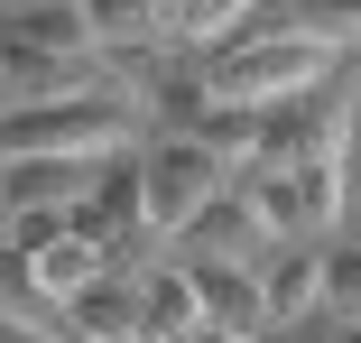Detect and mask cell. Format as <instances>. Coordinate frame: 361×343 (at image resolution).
<instances>
[{
  "label": "cell",
  "mask_w": 361,
  "mask_h": 343,
  "mask_svg": "<svg viewBox=\"0 0 361 343\" xmlns=\"http://www.w3.org/2000/svg\"><path fill=\"white\" fill-rule=\"evenodd\" d=\"M139 140L130 84H75V93H19L0 102V158H111Z\"/></svg>",
  "instance_id": "1"
},
{
  "label": "cell",
  "mask_w": 361,
  "mask_h": 343,
  "mask_svg": "<svg viewBox=\"0 0 361 343\" xmlns=\"http://www.w3.org/2000/svg\"><path fill=\"white\" fill-rule=\"evenodd\" d=\"M195 75L213 102H278V93H306L334 75V37L306 28V19H278V28H232L223 47H204L195 56Z\"/></svg>",
  "instance_id": "2"
},
{
  "label": "cell",
  "mask_w": 361,
  "mask_h": 343,
  "mask_svg": "<svg viewBox=\"0 0 361 343\" xmlns=\"http://www.w3.org/2000/svg\"><path fill=\"white\" fill-rule=\"evenodd\" d=\"M250 214L269 223V241H315L324 223H343V158H297V167H241Z\"/></svg>",
  "instance_id": "3"
},
{
  "label": "cell",
  "mask_w": 361,
  "mask_h": 343,
  "mask_svg": "<svg viewBox=\"0 0 361 343\" xmlns=\"http://www.w3.org/2000/svg\"><path fill=\"white\" fill-rule=\"evenodd\" d=\"M223 186H232V167L213 158L195 130H158V140L139 149V195H149V232L158 241H176L195 223V204H213Z\"/></svg>",
  "instance_id": "4"
},
{
  "label": "cell",
  "mask_w": 361,
  "mask_h": 343,
  "mask_svg": "<svg viewBox=\"0 0 361 343\" xmlns=\"http://www.w3.org/2000/svg\"><path fill=\"white\" fill-rule=\"evenodd\" d=\"M75 223H84L111 260H130V251H149V241H158V232H149V195H139V149L93 158V186L75 195Z\"/></svg>",
  "instance_id": "5"
},
{
  "label": "cell",
  "mask_w": 361,
  "mask_h": 343,
  "mask_svg": "<svg viewBox=\"0 0 361 343\" xmlns=\"http://www.w3.org/2000/svg\"><path fill=\"white\" fill-rule=\"evenodd\" d=\"M56 334L65 343H130L139 334V269L130 260H102L93 279L56 306Z\"/></svg>",
  "instance_id": "6"
},
{
  "label": "cell",
  "mask_w": 361,
  "mask_h": 343,
  "mask_svg": "<svg viewBox=\"0 0 361 343\" xmlns=\"http://www.w3.org/2000/svg\"><path fill=\"white\" fill-rule=\"evenodd\" d=\"M185 279H195V306H204V325H223V334H278L269 325V288H259V269L250 260H176Z\"/></svg>",
  "instance_id": "7"
},
{
  "label": "cell",
  "mask_w": 361,
  "mask_h": 343,
  "mask_svg": "<svg viewBox=\"0 0 361 343\" xmlns=\"http://www.w3.org/2000/svg\"><path fill=\"white\" fill-rule=\"evenodd\" d=\"M176 241H185L195 260H250V269H269V251H278L269 223L250 214V195H241V186H223L213 204H195V223H185Z\"/></svg>",
  "instance_id": "8"
},
{
  "label": "cell",
  "mask_w": 361,
  "mask_h": 343,
  "mask_svg": "<svg viewBox=\"0 0 361 343\" xmlns=\"http://www.w3.org/2000/svg\"><path fill=\"white\" fill-rule=\"evenodd\" d=\"M93 158H0V223L10 214H75Z\"/></svg>",
  "instance_id": "9"
},
{
  "label": "cell",
  "mask_w": 361,
  "mask_h": 343,
  "mask_svg": "<svg viewBox=\"0 0 361 343\" xmlns=\"http://www.w3.org/2000/svg\"><path fill=\"white\" fill-rule=\"evenodd\" d=\"M195 325H204V306H195V279L176 260H158V269H139V334L130 343H195Z\"/></svg>",
  "instance_id": "10"
},
{
  "label": "cell",
  "mask_w": 361,
  "mask_h": 343,
  "mask_svg": "<svg viewBox=\"0 0 361 343\" xmlns=\"http://www.w3.org/2000/svg\"><path fill=\"white\" fill-rule=\"evenodd\" d=\"M259 288H269V325H306L324 306V251L315 241H278L269 269H259Z\"/></svg>",
  "instance_id": "11"
},
{
  "label": "cell",
  "mask_w": 361,
  "mask_h": 343,
  "mask_svg": "<svg viewBox=\"0 0 361 343\" xmlns=\"http://www.w3.org/2000/svg\"><path fill=\"white\" fill-rule=\"evenodd\" d=\"M102 56H149L158 47V0H75Z\"/></svg>",
  "instance_id": "12"
},
{
  "label": "cell",
  "mask_w": 361,
  "mask_h": 343,
  "mask_svg": "<svg viewBox=\"0 0 361 343\" xmlns=\"http://www.w3.org/2000/svg\"><path fill=\"white\" fill-rule=\"evenodd\" d=\"M259 0H158V28L185 37V47H223L232 28H250Z\"/></svg>",
  "instance_id": "13"
},
{
  "label": "cell",
  "mask_w": 361,
  "mask_h": 343,
  "mask_svg": "<svg viewBox=\"0 0 361 343\" xmlns=\"http://www.w3.org/2000/svg\"><path fill=\"white\" fill-rule=\"evenodd\" d=\"M195 140H204L213 158H223V167L241 176V167L259 158V102H213V112L195 121Z\"/></svg>",
  "instance_id": "14"
},
{
  "label": "cell",
  "mask_w": 361,
  "mask_h": 343,
  "mask_svg": "<svg viewBox=\"0 0 361 343\" xmlns=\"http://www.w3.org/2000/svg\"><path fill=\"white\" fill-rule=\"evenodd\" d=\"M324 306H334V315H361V241L324 251Z\"/></svg>",
  "instance_id": "15"
},
{
  "label": "cell",
  "mask_w": 361,
  "mask_h": 343,
  "mask_svg": "<svg viewBox=\"0 0 361 343\" xmlns=\"http://www.w3.org/2000/svg\"><path fill=\"white\" fill-rule=\"evenodd\" d=\"M343 195L361 204V75H352V102H343Z\"/></svg>",
  "instance_id": "16"
},
{
  "label": "cell",
  "mask_w": 361,
  "mask_h": 343,
  "mask_svg": "<svg viewBox=\"0 0 361 343\" xmlns=\"http://www.w3.org/2000/svg\"><path fill=\"white\" fill-rule=\"evenodd\" d=\"M306 28H324V37H361V0H306Z\"/></svg>",
  "instance_id": "17"
},
{
  "label": "cell",
  "mask_w": 361,
  "mask_h": 343,
  "mask_svg": "<svg viewBox=\"0 0 361 343\" xmlns=\"http://www.w3.org/2000/svg\"><path fill=\"white\" fill-rule=\"evenodd\" d=\"M195 343H259V334H223V325H195Z\"/></svg>",
  "instance_id": "18"
},
{
  "label": "cell",
  "mask_w": 361,
  "mask_h": 343,
  "mask_svg": "<svg viewBox=\"0 0 361 343\" xmlns=\"http://www.w3.org/2000/svg\"><path fill=\"white\" fill-rule=\"evenodd\" d=\"M343 343H361V315H343Z\"/></svg>",
  "instance_id": "19"
},
{
  "label": "cell",
  "mask_w": 361,
  "mask_h": 343,
  "mask_svg": "<svg viewBox=\"0 0 361 343\" xmlns=\"http://www.w3.org/2000/svg\"><path fill=\"white\" fill-rule=\"evenodd\" d=\"M0 102H10V56H0Z\"/></svg>",
  "instance_id": "20"
},
{
  "label": "cell",
  "mask_w": 361,
  "mask_h": 343,
  "mask_svg": "<svg viewBox=\"0 0 361 343\" xmlns=\"http://www.w3.org/2000/svg\"><path fill=\"white\" fill-rule=\"evenodd\" d=\"M334 343H343V334H334Z\"/></svg>",
  "instance_id": "21"
}]
</instances>
